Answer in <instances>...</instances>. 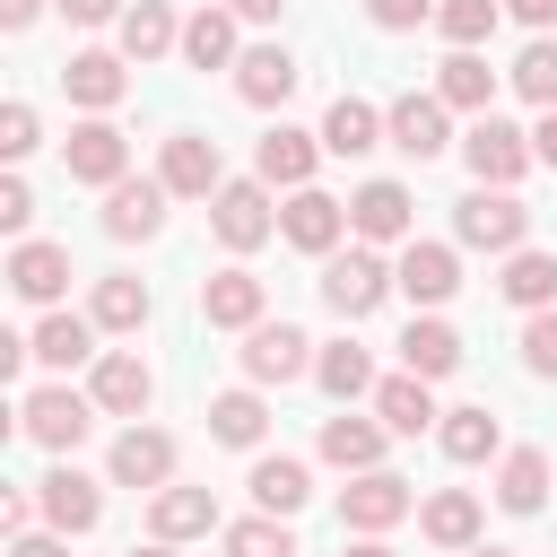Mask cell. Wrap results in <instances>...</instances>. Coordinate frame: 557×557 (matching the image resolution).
Listing matches in <instances>:
<instances>
[{"instance_id":"cell-1","label":"cell","mask_w":557,"mask_h":557,"mask_svg":"<svg viewBox=\"0 0 557 557\" xmlns=\"http://www.w3.org/2000/svg\"><path fill=\"white\" fill-rule=\"evenodd\" d=\"M400 278H392V261L374 252V244H348V252H322V305L339 313V322H357V313H374L383 296H392Z\"/></svg>"},{"instance_id":"cell-2","label":"cell","mask_w":557,"mask_h":557,"mask_svg":"<svg viewBox=\"0 0 557 557\" xmlns=\"http://www.w3.org/2000/svg\"><path fill=\"white\" fill-rule=\"evenodd\" d=\"M453 235H461L470 252H522V235H531V209H522L505 183H479V191L453 209Z\"/></svg>"},{"instance_id":"cell-3","label":"cell","mask_w":557,"mask_h":557,"mask_svg":"<svg viewBox=\"0 0 557 557\" xmlns=\"http://www.w3.org/2000/svg\"><path fill=\"white\" fill-rule=\"evenodd\" d=\"M461 157H470L479 183H505V191L540 165V157H531V131H513V122H496V113H479V122L461 131Z\"/></svg>"},{"instance_id":"cell-4","label":"cell","mask_w":557,"mask_h":557,"mask_svg":"<svg viewBox=\"0 0 557 557\" xmlns=\"http://www.w3.org/2000/svg\"><path fill=\"white\" fill-rule=\"evenodd\" d=\"M17 426H26L44 453H70V444L96 426V392H61V383H44V392L17 400Z\"/></svg>"},{"instance_id":"cell-5","label":"cell","mask_w":557,"mask_h":557,"mask_svg":"<svg viewBox=\"0 0 557 557\" xmlns=\"http://www.w3.org/2000/svg\"><path fill=\"white\" fill-rule=\"evenodd\" d=\"M209 226H218V244H235V252L270 244V235H278L270 183H261V174H252V183H218V200H209Z\"/></svg>"},{"instance_id":"cell-6","label":"cell","mask_w":557,"mask_h":557,"mask_svg":"<svg viewBox=\"0 0 557 557\" xmlns=\"http://www.w3.org/2000/svg\"><path fill=\"white\" fill-rule=\"evenodd\" d=\"M409 513H418V496H409L400 470H348V496H339V522L348 531H392Z\"/></svg>"},{"instance_id":"cell-7","label":"cell","mask_w":557,"mask_h":557,"mask_svg":"<svg viewBox=\"0 0 557 557\" xmlns=\"http://www.w3.org/2000/svg\"><path fill=\"white\" fill-rule=\"evenodd\" d=\"M61 165H70V183H96V191H113L122 174H131V139L96 113V122H78L70 139H61Z\"/></svg>"},{"instance_id":"cell-8","label":"cell","mask_w":557,"mask_h":557,"mask_svg":"<svg viewBox=\"0 0 557 557\" xmlns=\"http://www.w3.org/2000/svg\"><path fill=\"white\" fill-rule=\"evenodd\" d=\"M244 374L252 383H296V374H313V339L296 322H252L244 331Z\"/></svg>"},{"instance_id":"cell-9","label":"cell","mask_w":557,"mask_h":557,"mask_svg":"<svg viewBox=\"0 0 557 557\" xmlns=\"http://www.w3.org/2000/svg\"><path fill=\"white\" fill-rule=\"evenodd\" d=\"M104 470H113V487H148L157 496V487H174V435L165 426H122Z\"/></svg>"},{"instance_id":"cell-10","label":"cell","mask_w":557,"mask_h":557,"mask_svg":"<svg viewBox=\"0 0 557 557\" xmlns=\"http://www.w3.org/2000/svg\"><path fill=\"white\" fill-rule=\"evenodd\" d=\"M35 505H44V522H52L61 540H78V531H96V522H104V496H96V479H87V470H70V461L35 479Z\"/></svg>"},{"instance_id":"cell-11","label":"cell","mask_w":557,"mask_h":557,"mask_svg":"<svg viewBox=\"0 0 557 557\" xmlns=\"http://www.w3.org/2000/svg\"><path fill=\"white\" fill-rule=\"evenodd\" d=\"M444 113H453L444 96H400V104L383 113V139H392L400 157H418V165H426V157H444V148H453V122H444Z\"/></svg>"},{"instance_id":"cell-12","label":"cell","mask_w":557,"mask_h":557,"mask_svg":"<svg viewBox=\"0 0 557 557\" xmlns=\"http://www.w3.org/2000/svg\"><path fill=\"white\" fill-rule=\"evenodd\" d=\"M157 183H165L174 200H218V183H226V165H218V139H200V131H174V139H165V165H157Z\"/></svg>"},{"instance_id":"cell-13","label":"cell","mask_w":557,"mask_h":557,"mask_svg":"<svg viewBox=\"0 0 557 557\" xmlns=\"http://www.w3.org/2000/svg\"><path fill=\"white\" fill-rule=\"evenodd\" d=\"M278 235L296 244V252H339V235H348V200H331V191H287V209H278Z\"/></svg>"},{"instance_id":"cell-14","label":"cell","mask_w":557,"mask_h":557,"mask_svg":"<svg viewBox=\"0 0 557 557\" xmlns=\"http://www.w3.org/2000/svg\"><path fill=\"white\" fill-rule=\"evenodd\" d=\"M313 157H322V131H261V148H252V174L270 183V191H305L313 183Z\"/></svg>"},{"instance_id":"cell-15","label":"cell","mask_w":557,"mask_h":557,"mask_svg":"<svg viewBox=\"0 0 557 557\" xmlns=\"http://www.w3.org/2000/svg\"><path fill=\"white\" fill-rule=\"evenodd\" d=\"M165 200H174L165 183H139V174H122V183L104 191V235H113V244H148V235L165 226Z\"/></svg>"},{"instance_id":"cell-16","label":"cell","mask_w":557,"mask_h":557,"mask_svg":"<svg viewBox=\"0 0 557 557\" xmlns=\"http://www.w3.org/2000/svg\"><path fill=\"white\" fill-rule=\"evenodd\" d=\"M87 392H96V409H104V418H139V409L157 400V374H148L131 348H104V357H96V374H87Z\"/></svg>"},{"instance_id":"cell-17","label":"cell","mask_w":557,"mask_h":557,"mask_svg":"<svg viewBox=\"0 0 557 557\" xmlns=\"http://www.w3.org/2000/svg\"><path fill=\"white\" fill-rule=\"evenodd\" d=\"M392 278H400V296L409 305H444L453 287H461V261H453V244H400V261H392Z\"/></svg>"},{"instance_id":"cell-18","label":"cell","mask_w":557,"mask_h":557,"mask_svg":"<svg viewBox=\"0 0 557 557\" xmlns=\"http://www.w3.org/2000/svg\"><path fill=\"white\" fill-rule=\"evenodd\" d=\"M261 305H270V296H261L252 270H209V278H200V322H209V331H252Z\"/></svg>"},{"instance_id":"cell-19","label":"cell","mask_w":557,"mask_h":557,"mask_svg":"<svg viewBox=\"0 0 557 557\" xmlns=\"http://www.w3.org/2000/svg\"><path fill=\"white\" fill-rule=\"evenodd\" d=\"M296 78H305V70H296V52H287V44H252V52L235 61V96H244V104H261V113H270V104H287V96H296Z\"/></svg>"},{"instance_id":"cell-20","label":"cell","mask_w":557,"mask_h":557,"mask_svg":"<svg viewBox=\"0 0 557 557\" xmlns=\"http://www.w3.org/2000/svg\"><path fill=\"white\" fill-rule=\"evenodd\" d=\"M61 87H70V104L104 113V104L131 96V70H122V52H70V61H61Z\"/></svg>"},{"instance_id":"cell-21","label":"cell","mask_w":557,"mask_h":557,"mask_svg":"<svg viewBox=\"0 0 557 557\" xmlns=\"http://www.w3.org/2000/svg\"><path fill=\"white\" fill-rule=\"evenodd\" d=\"M218 531V496L209 487H157L148 496V540H200Z\"/></svg>"},{"instance_id":"cell-22","label":"cell","mask_w":557,"mask_h":557,"mask_svg":"<svg viewBox=\"0 0 557 557\" xmlns=\"http://www.w3.org/2000/svg\"><path fill=\"white\" fill-rule=\"evenodd\" d=\"M9 287H17L26 305H61V287H70V244H17V252H9Z\"/></svg>"},{"instance_id":"cell-23","label":"cell","mask_w":557,"mask_h":557,"mask_svg":"<svg viewBox=\"0 0 557 557\" xmlns=\"http://www.w3.org/2000/svg\"><path fill=\"white\" fill-rule=\"evenodd\" d=\"M348 226H357L366 244H409V191H400V183H366V191L348 200Z\"/></svg>"},{"instance_id":"cell-24","label":"cell","mask_w":557,"mask_h":557,"mask_svg":"<svg viewBox=\"0 0 557 557\" xmlns=\"http://www.w3.org/2000/svg\"><path fill=\"white\" fill-rule=\"evenodd\" d=\"M26 348H35V366H61V374H70V366L96 357V313H44Z\"/></svg>"},{"instance_id":"cell-25","label":"cell","mask_w":557,"mask_h":557,"mask_svg":"<svg viewBox=\"0 0 557 557\" xmlns=\"http://www.w3.org/2000/svg\"><path fill=\"white\" fill-rule=\"evenodd\" d=\"M374 418L392 426V435H426L435 426V392H426V374H392V383H374Z\"/></svg>"},{"instance_id":"cell-26","label":"cell","mask_w":557,"mask_h":557,"mask_svg":"<svg viewBox=\"0 0 557 557\" xmlns=\"http://www.w3.org/2000/svg\"><path fill=\"white\" fill-rule=\"evenodd\" d=\"M383 435L392 426H374V418H322V461L331 470H383Z\"/></svg>"},{"instance_id":"cell-27","label":"cell","mask_w":557,"mask_h":557,"mask_svg":"<svg viewBox=\"0 0 557 557\" xmlns=\"http://www.w3.org/2000/svg\"><path fill=\"white\" fill-rule=\"evenodd\" d=\"M400 366H409V374H426V383H444V374L461 366V339H453V322L418 313V322L400 331Z\"/></svg>"},{"instance_id":"cell-28","label":"cell","mask_w":557,"mask_h":557,"mask_svg":"<svg viewBox=\"0 0 557 557\" xmlns=\"http://www.w3.org/2000/svg\"><path fill=\"white\" fill-rule=\"evenodd\" d=\"M305 496H313V470L305 461H287V453H261L252 461V505L261 513H305Z\"/></svg>"},{"instance_id":"cell-29","label":"cell","mask_w":557,"mask_h":557,"mask_svg":"<svg viewBox=\"0 0 557 557\" xmlns=\"http://www.w3.org/2000/svg\"><path fill=\"white\" fill-rule=\"evenodd\" d=\"M174 44H183V26H174L165 0H131V9H122V61H157V52H174Z\"/></svg>"},{"instance_id":"cell-30","label":"cell","mask_w":557,"mask_h":557,"mask_svg":"<svg viewBox=\"0 0 557 557\" xmlns=\"http://www.w3.org/2000/svg\"><path fill=\"white\" fill-rule=\"evenodd\" d=\"M183 61H191V70L244 61V52H235V9H191V17H183Z\"/></svg>"},{"instance_id":"cell-31","label":"cell","mask_w":557,"mask_h":557,"mask_svg":"<svg viewBox=\"0 0 557 557\" xmlns=\"http://www.w3.org/2000/svg\"><path fill=\"white\" fill-rule=\"evenodd\" d=\"M322 148H331V157H366V148H383V113H374L366 96H339V104L322 113Z\"/></svg>"},{"instance_id":"cell-32","label":"cell","mask_w":557,"mask_h":557,"mask_svg":"<svg viewBox=\"0 0 557 557\" xmlns=\"http://www.w3.org/2000/svg\"><path fill=\"white\" fill-rule=\"evenodd\" d=\"M418 531H426L435 548H479V496H470V487H444V496H426Z\"/></svg>"},{"instance_id":"cell-33","label":"cell","mask_w":557,"mask_h":557,"mask_svg":"<svg viewBox=\"0 0 557 557\" xmlns=\"http://www.w3.org/2000/svg\"><path fill=\"white\" fill-rule=\"evenodd\" d=\"M435 96H444L453 113H487V104H496V70H487L479 52H453V61L435 70Z\"/></svg>"},{"instance_id":"cell-34","label":"cell","mask_w":557,"mask_h":557,"mask_svg":"<svg viewBox=\"0 0 557 557\" xmlns=\"http://www.w3.org/2000/svg\"><path fill=\"white\" fill-rule=\"evenodd\" d=\"M209 435H218V444H235V453H252V444L270 435L261 392H218V400H209Z\"/></svg>"},{"instance_id":"cell-35","label":"cell","mask_w":557,"mask_h":557,"mask_svg":"<svg viewBox=\"0 0 557 557\" xmlns=\"http://www.w3.org/2000/svg\"><path fill=\"white\" fill-rule=\"evenodd\" d=\"M496 505L505 513H540L548 505V453H505V470H496Z\"/></svg>"},{"instance_id":"cell-36","label":"cell","mask_w":557,"mask_h":557,"mask_svg":"<svg viewBox=\"0 0 557 557\" xmlns=\"http://www.w3.org/2000/svg\"><path fill=\"white\" fill-rule=\"evenodd\" d=\"M313 383H322L331 400H357V392H374V366H366L357 339H331V348L313 357Z\"/></svg>"},{"instance_id":"cell-37","label":"cell","mask_w":557,"mask_h":557,"mask_svg":"<svg viewBox=\"0 0 557 557\" xmlns=\"http://www.w3.org/2000/svg\"><path fill=\"white\" fill-rule=\"evenodd\" d=\"M496 17H505V0H435V26H444L453 52H479L496 35Z\"/></svg>"},{"instance_id":"cell-38","label":"cell","mask_w":557,"mask_h":557,"mask_svg":"<svg viewBox=\"0 0 557 557\" xmlns=\"http://www.w3.org/2000/svg\"><path fill=\"white\" fill-rule=\"evenodd\" d=\"M87 313H96V331H139V322H148V287L113 270V278H96V305H87Z\"/></svg>"},{"instance_id":"cell-39","label":"cell","mask_w":557,"mask_h":557,"mask_svg":"<svg viewBox=\"0 0 557 557\" xmlns=\"http://www.w3.org/2000/svg\"><path fill=\"white\" fill-rule=\"evenodd\" d=\"M496 287H505L522 313H540V305H557V261H548V252H513Z\"/></svg>"},{"instance_id":"cell-40","label":"cell","mask_w":557,"mask_h":557,"mask_svg":"<svg viewBox=\"0 0 557 557\" xmlns=\"http://www.w3.org/2000/svg\"><path fill=\"white\" fill-rule=\"evenodd\" d=\"M435 435H444L453 461H487V453H496V418H487V409H444Z\"/></svg>"},{"instance_id":"cell-41","label":"cell","mask_w":557,"mask_h":557,"mask_svg":"<svg viewBox=\"0 0 557 557\" xmlns=\"http://www.w3.org/2000/svg\"><path fill=\"white\" fill-rule=\"evenodd\" d=\"M226 557H296V540H287V513H252V522H226Z\"/></svg>"},{"instance_id":"cell-42","label":"cell","mask_w":557,"mask_h":557,"mask_svg":"<svg viewBox=\"0 0 557 557\" xmlns=\"http://www.w3.org/2000/svg\"><path fill=\"white\" fill-rule=\"evenodd\" d=\"M513 87H522L540 113L557 104V44H548V35H540V44H522V61H513Z\"/></svg>"},{"instance_id":"cell-43","label":"cell","mask_w":557,"mask_h":557,"mask_svg":"<svg viewBox=\"0 0 557 557\" xmlns=\"http://www.w3.org/2000/svg\"><path fill=\"white\" fill-rule=\"evenodd\" d=\"M522 366H531L540 383H557V305H540V313L522 322Z\"/></svg>"},{"instance_id":"cell-44","label":"cell","mask_w":557,"mask_h":557,"mask_svg":"<svg viewBox=\"0 0 557 557\" xmlns=\"http://www.w3.org/2000/svg\"><path fill=\"white\" fill-rule=\"evenodd\" d=\"M366 17H374L383 35H409V26H426V17H435V0H366Z\"/></svg>"},{"instance_id":"cell-45","label":"cell","mask_w":557,"mask_h":557,"mask_svg":"<svg viewBox=\"0 0 557 557\" xmlns=\"http://www.w3.org/2000/svg\"><path fill=\"white\" fill-rule=\"evenodd\" d=\"M35 148V104H9L0 113V157H26Z\"/></svg>"},{"instance_id":"cell-46","label":"cell","mask_w":557,"mask_h":557,"mask_svg":"<svg viewBox=\"0 0 557 557\" xmlns=\"http://www.w3.org/2000/svg\"><path fill=\"white\" fill-rule=\"evenodd\" d=\"M26 218H35V191L9 174V183H0V226H9V235H26Z\"/></svg>"},{"instance_id":"cell-47","label":"cell","mask_w":557,"mask_h":557,"mask_svg":"<svg viewBox=\"0 0 557 557\" xmlns=\"http://www.w3.org/2000/svg\"><path fill=\"white\" fill-rule=\"evenodd\" d=\"M122 9H131V0H61L70 26H122Z\"/></svg>"},{"instance_id":"cell-48","label":"cell","mask_w":557,"mask_h":557,"mask_svg":"<svg viewBox=\"0 0 557 557\" xmlns=\"http://www.w3.org/2000/svg\"><path fill=\"white\" fill-rule=\"evenodd\" d=\"M9 557H70V548H61L52 531H17V540H9Z\"/></svg>"},{"instance_id":"cell-49","label":"cell","mask_w":557,"mask_h":557,"mask_svg":"<svg viewBox=\"0 0 557 557\" xmlns=\"http://www.w3.org/2000/svg\"><path fill=\"white\" fill-rule=\"evenodd\" d=\"M35 17H44V0H0V26H9V35H26Z\"/></svg>"},{"instance_id":"cell-50","label":"cell","mask_w":557,"mask_h":557,"mask_svg":"<svg viewBox=\"0 0 557 557\" xmlns=\"http://www.w3.org/2000/svg\"><path fill=\"white\" fill-rule=\"evenodd\" d=\"M531 157H540V165H557V104L540 113V131H531Z\"/></svg>"},{"instance_id":"cell-51","label":"cell","mask_w":557,"mask_h":557,"mask_svg":"<svg viewBox=\"0 0 557 557\" xmlns=\"http://www.w3.org/2000/svg\"><path fill=\"white\" fill-rule=\"evenodd\" d=\"M505 9H513V17H522V26H540V35H548V26H557V0H505Z\"/></svg>"},{"instance_id":"cell-52","label":"cell","mask_w":557,"mask_h":557,"mask_svg":"<svg viewBox=\"0 0 557 557\" xmlns=\"http://www.w3.org/2000/svg\"><path fill=\"white\" fill-rule=\"evenodd\" d=\"M226 9H235V17H252V26H270V17L287 9V0H226Z\"/></svg>"},{"instance_id":"cell-53","label":"cell","mask_w":557,"mask_h":557,"mask_svg":"<svg viewBox=\"0 0 557 557\" xmlns=\"http://www.w3.org/2000/svg\"><path fill=\"white\" fill-rule=\"evenodd\" d=\"M339 557H392V548H383V531H357V540H348Z\"/></svg>"},{"instance_id":"cell-54","label":"cell","mask_w":557,"mask_h":557,"mask_svg":"<svg viewBox=\"0 0 557 557\" xmlns=\"http://www.w3.org/2000/svg\"><path fill=\"white\" fill-rule=\"evenodd\" d=\"M131 557H174V540H148V548H131Z\"/></svg>"},{"instance_id":"cell-55","label":"cell","mask_w":557,"mask_h":557,"mask_svg":"<svg viewBox=\"0 0 557 557\" xmlns=\"http://www.w3.org/2000/svg\"><path fill=\"white\" fill-rule=\"evenodd\" d=\"M461 557H505V548H461Z\"/></svg>"}]
</instances>
